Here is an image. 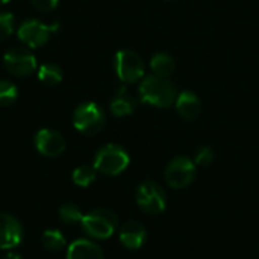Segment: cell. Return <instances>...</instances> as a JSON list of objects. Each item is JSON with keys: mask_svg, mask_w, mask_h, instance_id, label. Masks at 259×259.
<instances>
[{"mask_svg": "<svg viewBox=\"0 0 259 259\" xmlns=\"http://www.w3.org/2000/svg\"><path fill=\"white\" fill-rule=\"evenodd\" d=\"M23 226L17 217L0 212V249L12 250L20 246L23 240Z\"/></svg>", "mask_w": 259, "mask_h": 259, "instance_id": "cell-11", "label": "cell"}, {"mask_svg": "<svg viewBox=\"0 0 259 259\" xmlns=\"http://www.w3.org/2000/svg\"><path fill=\"white\" fill-rule=\"evenodd\" d=\"M212 161H214V150H212L211 147L203 146V147H200V149L196 152V156H194V164H196V165L206 167V165H209Z\"/></svg>", "mask_w": 259, "mask_h": 259, "instance_id": "cell-23", "label": "cell"}, {"mask_svg": "<svg viewBox=\"0 0 259 259\" xmlns=\"http://www.w3.org/2000/svg\"><path fill=\"white\" fill-rule=\"evenodd\" d=\"M36 150L46 158H56L64 153L65 150V140L64 137L52 129H39L33 138Z\"/></svg>", "mask_w": 259, "mask_h": 259, "instance_id": "cell-10", "label": "cell"}, {"mask_svg": "<svg viewBox=\"0 0 259 259\" xmlns=\"http://www.w3.org/2000/svg\"><path fill=\"white\" fill-rule=\"evenodd\" d=\"M15 18L8 11H0V41L6 39L14 32Z\"/></svg>", "mask_w": 259, "mask_h": 259, "instance_id": "cell-22", "label": "cell"}, {"mask_svg": "<svg viewBox=\"0 0 259 259\" xmlns=\"http://www.w3.org/2000/svg\"><path fill=\"white\" fill-rule=\"evenodd\" d=\"M109 109L115 117H127L134 112L135 109V100L134 97L126 91L124 87H121L117 94L112 97L109 103Z\"/></svg>", "mask_w": 259, "mask_h": 259, "instance_id": "cell-15", "label": "cell"}, {"mask_svg": "<svg viewBox=\"0 0 259 259\" xmlns=\"http://www.w3.org/2000/svg\"><path fill=\"white\" fill-rule=\"evenodd\" d=\"M41 244H42L44 249H47L50 252H59V250L65 249L67 241H65V237L62 235L61 231L47 229L41 235Z\"/></svg>", "mask_w": 259, "mask_h": 259, "instance_id": "cell-17", "label": "cell"}, {"mask_svg": "<svg viewBox=\"0 0 259 259\" xmlns=\"http://www.w3.org/2000/svg\"><path fill=\"white\" fill-rule=\"evenodd\" d=\"M8 2H11V0H0V5H5V3H8Z\"/></svg>", "mask_w": 259, "mask_h": 259, "instance_id": "cell-26", "label": "cell"}, {"mask_svg": "<svg viewBox=\"0 0 259 259\" xmlns=\"http://www.w3.org/2000/svg\"><path fill=\"white\" fill-rule=\"evenodd\" d=\"M135 199L141 211L152 215L164 212L167 206V196L164 190L153 181H146L140 184L135 191Z\"/></svg>", "mask_w": 259, "mask_h": 259, "instance_id": "cell-5", "label": "cell"}, {"mask_svg": "<svg viewBox=\"0 0 259 259\" xmlns=\"http://www.w3.org/2000/svg\"><path fill=\"white\" fill-rule=\"evenodd\" d=\"M114 67L118 79L124 83H135L144 76V64L138 53L132 50H120L115 55Z\"/></svg>", "mask_w": 259, "mask_h": 259, "instance_id": "cell-8", "label": "cell"}, {"mask_svg": "<svg viewBox=\"0 0 259 259\" xmlns=\"http://www.w3.org/2000/svg\"><path fill=\"white\" fill-rule=\"evenodd\" d=\"M59 0H32V5L39 12H50L58 6Z\"/></svg>", "mask_w": 259, "mask_h": 259, "instance_id": "cell-24", "label": "cell"}, {"mask_svg": "<svg viewBox=\"0 0 259 259\" xmlns=\"http://www.w3.org/2000/svg\"><path fill=\"white\" fill-rule=\"evenodd\" d=\"M65 259H105L102 249L90 240H76L68 249Z\"/></svg>", "mask_w": 259, "mask_h": 259, "instance_id": "cell-13", "label": "cell"}, {"mask_svg": "<svg viewBox=\"0 0 259 259\" xmlns=\"http://www.w3.org/2000/svg\"><path fill=\"white\" fill-rule=\"evenodd\" d=\"M196 164L187 156H178L165 168V181L175 190H184L196 179Z\"/></svg>", "mask_w": 259, "mask_h": 259, "instance_id": "cell-7", "label": "cell"}, {"mask_svg": "<svg viewBox=\"0 0 259 259\" xmlns=\"http://www.w3.org/2000/svg\"><path fill=\"white\" fill-rule=\"evenodd\" d=\"M18 97V90L17 87L9 82V80H5L2 79L0 80V105L2 106H8V105H12Z\"/></svg>", "mask_w": 259, "mask_h": 259, "instance_id": "cell-21", "label": "cell"}, {"mask_svg": "<svg viewBox=\"0 0 259 259\" xmlns=\"http://www.w3.org/2000/svg\"><path fill=\"white\" fill-rule=\"evenodd\" d=\"M38 79L49 87L58 85L62 80V70L56 64H42L38 68Z\"/></svg>", "mask_w": 259, "mask_h": 259, "instance_id": "cell-18", "label": "cell"}, {"mask_svg": "<svg viewBox=\"0 0 259 259\" xmlns=\"http://www.w3.org/2000/svg\"><path fill=\"white\" fill-rule=\"evenodd\" d=\"M3 65L14 76L26 77L36 70V58L27 49L12 47L3 55Z\"/></svg>", "mask_w": 259, "mask_h": 259, "instance_id": "cell-9", "label": "cell"}, {"mask_svg": "<svg viewBox=\"0 0 259 259\" xmlns=\"http://www.w3.org/2000/svg\"><path fill=\"white\" fill-rule=\"evenodd\" d=\"M96 176H97V170L94 167H91V165H80V167L74 168V171L71 175V179H73L74 185L87 188V187H90L96 181Z\"/></svg>", "mask_w": 259, "mask_h": 259, "instance_id": "cell-19", "label": "cell"}, {"mask_svg": "<svg viewBox=\"0 0 259 259\" xmlns=\"http://www.w3.org/2000/svg\"><path fill=\"white\" fill-rule=\"evenodd\" d=\"M138 93L141 102L156 108H170L178 99L173 83L168 79L155 74L147 76L141 82Z\"/></svg>", "mask_w": 259, "mask_h": 259, "instance_id": "cell-1", "label": "cell"}, {"mask_svg": "<svg viewBox=\"0 0 259 259\" xmlns=\"http://www.w3.org/2000/svg\"><path fill=\"white\" fill-rule=\"evenodd\" d=\"M58 215L61 219L62 223L65 225H76V223H80L82 219H83V214L80 211V208L74 203H65L59 208L58 211Z\"/></svg>", "mask_w": 259, "mask_h": 259, "instance_id": "cell-20", "label": "cell"}, {"mask_svg": "<svg viewBox=\"0 0 259 259\" xmlns=\"http://www.w3.org/2000/svg\"><path fill=\"white\" fill-rule=\"evenodd\" d=\"M118 219L117 215L105 208H97L83 215L80 226L83 232L96 240H108L117 231Z\"/></svg>", "mask_w": 259, "mask_h": 259, "instance_id": "cell-2", "label": "cell"}, {"mask_svg": "<svg viewBox=\"0 0 259 259\" xmlns=\"http://www.w3.org/2000/svg\"><path fill=\"white\" fill-rule=\"evenodd\" d=\"M168 2H173V0H168Z\"/></svg>", "mask_w": 259, "mask_h": 259, "instance_id": "cell-27", "label": "cell"}, {"mask_svg": "<svg viewBox=\"0 0 259 259\" xmlns=\"http://www.w3.org/2000/svg\"><path fill=\"white\" fill-rule=\"evenodd\" d=\"M58 29H59V23L44 24L38 20L30 18L20 24V27L17 30V36L27 47L38 49V47H42L49 41L50 33L56 32Z\"/></svg>", "mask_w": 259, "mask_h": 259, "instance_id": "cell-6", "label": "cell"}, {"mask_svg": "<svg viewBox=\"0 0 259 259\" xmlns=\"http://www.w3.org/2000/svg\"><path fill=\"white\" fill-rule=\"evenodd\" d=\"M3 259H23L21 258V255L20 253H17V252H12V250H9L6 255H5V258Z\"/></svg>", "mask_w": 259, "mask_h": 259, "instance_id": "cell-25", "label": "cell"}, {"mask_svg": "<svg viewBox=\"0 0 259 259\" xmlns=\"http://www.w3.org/2000/svg\"><path fill=\"white\" fill-rule=\"evenodd\" d=\"M73 124L83 135H96L105 126V112L94 102L82 103L73 114Z\"/></svg>", "mask_w": 259, "mask_h": 259, "instance_id": "cell-4", "label": "cell"}, {"mask_svg": "<svg viewBox=\"0 0 259 259\" xmlns=\"http://www.w3.org/2000/svg\"><path fill=\"white\" fill-rule=\"evenodd\" d=\"M175 105H176V111L184 120H194L200 115V111H202V103L199 97L191 91L181 93Z\"/></svg>", "mask_w": 259, "mask_h": 259, "instance_id": "cell-14", "label": "cell"}, {"mask_svg": "<svg viewBox=\"0 0 259 259\" xmlns=\"http://www.w3.org/2000/svg\"><path fill=\"white\" fill-rule=\"evenodd\" d=\"M147 238V231L146 228L135 220L126 222L121 229H120V243L131 250H137L140 249Z\"/></svg>", "mask_w": 259, "mask_h": 259, "instance_id": "cell-12", "label": "cell"}, {"mask_svg": "<svg viewBox=\"0 0 259 259\" xmlns=\"http://www.w3.org/2000/svg\"><path fill=\"white\" fill-rule=\"evenodd\" d=\"M150 68L155 73V76L167 79L168 76L173 74V71L176 68V64H175V59L170 55H167V53H156L150 59Z\"/></svg>", "mask_w": 259, "mask_h": 259, "instance_id": "cell-16", "label": "cell"}, {"mask_svg": "<svg viewBox=\"0 0 259 259\" xmlns=\"http://www.w3.org/2000/svg\"><path fill=\"white\" fill-rule=\"evenodd\" d=\"M129 161V155L121 146L106 144L97 150L93 167L97 170V173L105 176H117L127 168Z\"/></svg>", "mask_w": 259, "mask_h": 259, "instance_id": "cell-3", "label": "cell"}]
</instances>
